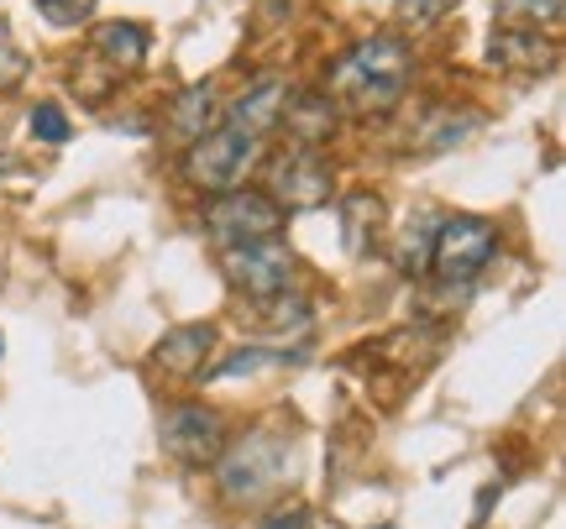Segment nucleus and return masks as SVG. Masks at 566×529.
I'll list each match as a JSON object with an SVG mask.
<instances>
[{"label": "nucleus", "instance_id": "obj_1", "mask_svg": "<svg viewBox=\"0 0 566 529\" xmlns=\"http://www.w3.org/2000/svg\"><path fill=\"white\" fill-rule=\"evenodd\" d=\"M409 68H415L409 42L378 32V38L352 42L342 59H336V68L325 74V80H331L325 84V95L336 89V95L346 100V110H357V116H388L394 105L405 100Z\"/></svg>", "mask_w": 566, "mask_h": 529}, {"label": "nucleus", "instance_id": "obj_2", "mask_svg": "<svg viewBox=\"0 0 566 529\" xmlns=\"http://www.w3.org/2000/svg\"><path fill=\"white\" fill-rule=\"evenodd\" d=\"M283 472H289V441L279 430H252L247 441L221 451L216 483L231 504H247V498H263L268 488H279Z\"/></svg>", "mask_w": 566, "mask_h": 529}, {"label": "nucleus", "instance_id": "obj_3", "mask_svg": "<svg viewBox=\"0 0 566 529\" xmlns=\"http://www.w3.org/2000/svg\"><path fill=\"white\" fill-rule=\"evenodd\" d=\"M258 158H263V142H252L231 126H210L200 142L184 147V179L205 194H231V189H242Z\"/></svg>", "mask_w": 566, "mask_h": 529}, {"label": "nucleus", "instance_id": "obj_4", "mask_svg": "<svg viewBox=\"0 0 566 529\" xmlns=\"http://www.w3.org/2000/svg\"><path fill=\"white\" fill-rule=\"evenodd\" d=\"M499 257V225L483 215H446L430 236V273L441 284H472Z\"/></svg>", "mask_w": 566, "mask_h": 529}, {"label": "nucleus", "instance_id": "obj_5", "mask_svg": "<svg viewBox=\"0 0 566 529\" xmlns=\"http://www.w3.org/2000/svg\"><path fill=\"white\" fill-rule=\"evenodd\" d=\"M221 273H226V284L237 288V294H247V299L268 305V299L289 294V284H294V252L283 246V236H263V242L226 246V252H221Z\"/></svg>", "mask_w": 566, "mask_h": 529}, {"label": "nucleus", "instance_id": "obj_6", "mask_svg": "<svg viewBox=\"0 0 566 529\" xmlns=\"http://www.w3.org/2000/svg\"><path fill=\"white\" fill-rule=\"evenodd\" d=\"M336 189V168L321 158V147H289L279 158H268V200L289 210H321Z\"/></svg>", "mask_w": 566, "mask_h": 529}, {"label": "nucleus", "instance_id": "obj_7", "mask_svg": "<svg viewBox=\"0 0 566 529\" xmlns=\"http://www.w3.org/2000/svg\"><path fill=\"white\" fill-rule=\"evenodd\" d=\"M205 231L221 252L242 242H263V236H283V210L263 189H231V194H216V204L205 210Z\"/></svg>", "mask_w": 566, "mask_h": 529}, {"label": "nucleus", "instance_id": "obj_8", "mask_svg": "<svg viewBox=\"0 0 566 529\" xmlns=\"http://www.w3.org/2000/svg\"><path fill=\"white\" fill-rule=\"evenodd\" d=\"M231 446L221 409L210 404H174L163 414V451L184 467H216L221 451Z\"/></svg>", "mask_w": 566, "mask_h": 529}, {"label": "nucleus", "instance_id": "obj_9", "mask_svg": "<svg viewBox=\"0 0 566 529\" xmlns=\"http://www.w3.org/2000/svg\"><path fill=\"white\" fill-rule=\"evenodd\" d=\"M488 59L499 63L504 74H546V68H556L562 47H556V38H541V32L499 27V32H493V47H488Z\"/></svg>", "mask_w": 566, "mask_h": 529}, {"label": "nucleus", "instance_id": "obj_10", "mask_svg": "<svg viewBox=\"0 0 566 529\" xmlns=\"http://www.w3.org/2000/svg\"><path fill=\"white\" fill-rule=\"evenodd\" d=\"M283 100H289V84L268 74V80H258L242 100L226 110V126H231V131H242V137H252V142H263L268 131L283 121Z\"/></svg>", "mask_w": 566, "mask_h": 529}, {"label": "nucleus", "instance_id": "obj_11", "mask_svg": "<svg viewBox=\"0 0 566 529\" xmlns=\"http://www.w3.org/2000/svg\"><path fill=\"white\" fill-rule=\"evenodd\" d=\"M210 347H216V326H210V320H205V326H179L153 347V367L168 372V378H200Z\"/></svg>", "mask_w": 566, "mask_h": 529}, {"label": "nucleus", "instance_id": "obj_12", "mask_svg": "<svg viewBox=\"0 0 566 529\" xmlns=\"http://www.w3.org/2000/svg\"><path fill=\"white\" fill-rule=\"evenodd\" d=\"M336 100L325 95V89H304V95H289L283 100V121L279 126H289L294 131V142L300 147H321L331 131H336Z\"/></svg>", "mask_w": 566, "mask_h": 529}, {"label": "nucleus", "instance_id": "obj_13", "mask_svg": "<svg viewBox=\"0 0 566 529\" xmlns=\"http://www.w3.org/2000/svg\"><path fill=\"white\" fill-rule=\"evenodd\" d=\"M90 47H95V59H105L116 74H132V68L147 63L153 38H147V27H142V21H105V27H95Z\"/></svg>", "mask_w": 566, "mask_h": 529}, {"label": "nucleus", "instance_id": "obj_14", "mask_svg": "<svg viewBox=\"0 0 566 529\" xmlns=\"http://www.w3.org/2000/svg\"><path fill=\"white\" fill-rule=\"evenodd\" d=\"M478 131V110H457V105H424V116L415 121V147L420 152H451Z\"/></svg>", "mask_w": 566, "mask_h": 529}, {"label": "nucleus", "instance_id": "obj_15", "mask_svg": "<svg viewBox=\"0 0 566 529\" xmlns=\"http://www.w3.org/2000/svg\"><path fill=\"white\" fill-rule=\"evenodd\" d=\"M210 116H216V84H189V89H179L174 105H168V131L184 137V142H200L205 131L216 126Z\"/></svg>", "mask_w": 566, "mask_h": 529}, {"label": "nucleus", "instance_id": "obj_16", "mask_svg": "<svg viewBox=\"0 0 566 529\" xmlns=\"http://www.w3.org/2000/svg\"><path fill=\"white\" fill-rule=\"evenodd\" d=\"M378 231H384V200H378V194H367V189H357V194L342 204L346 246H352L357 257H367V252L378 246Z\"/></svg>", "mask_w": 566, "mask_h": 529}, {"label": "nucleus", "instance_id": "obj_17", "mask_svg": "<svg viewBox=\"0 0 566 529\" xmlns=\"http://www.w3.org/2000/svg\"><path fill=\"white\" fill-rule=\"evenodd\" d=\"M566 0H499V27H520V32H556L562 27Z\"/></svg>", "mask_w": 566, "mask_h": 529}, {"label": "nucleus", "instance_id": "obj_18", "mask_svg": "<svg viewBox=\"0 0 566 529\" xmlns=\"http://www.w3.org/2000/svg\"><path fill=\"white\" fill-rule=\"evenodd\" d=\"M294 357L289 351H263V347H242L231 351V357H221L216 367H205L200 378H252V372H263V367H289Z\"/></svg>", "mask_w": 566, "mask_h": 529}, {"label": "nucleus", "instance_id": "obj_19", "mask_svg": "<svg viewBox=\"0 0 566 529\" xmlns=\"http://www.w3.org/2000/svg\"><path fill=\"white\" fill-rule=\"evenodd\" d=\"M436 225L441 221H420L405 231V242H399V267H405L409 278L430 273V236H436Z\"/></svg>", "mask_w": 566, "mask_h": 529}, {"label": "nucleus", "instance_id": "obj_20", "mask_svg": "<svg viewBox=\"0 0 566 529\" xmlns=\"http://www.w3.org/2000/svg\"><path fill=\"white\" fill-rule=\"evenodd\" d=\"M32 137H38V142H48V147H63V142H69V116H63L53 100L32 105Z\"/></svg>", "mask_w": 566, "mask_h": 529}, {"label": "nucleus", "instance_id": "obj_21", "mask_svg": "<svg viewBox=\"0 0 566 529\" xmlns=\"http://www.w3.org/2000/svg\"><path fill=\"white\" fill-rule=\"evenodd\" d=\"M101 0H38V17L53 21V27H80V21L95 17Z\"/></svg>", "mask_w": 566, "mask_h": 529}, {"label": "nucleus", "instance_id": "obj_22", "mask_svg": "<svg viewBox=\"0 0 566 529\" xmlns=\"http://www.w3.org/2000/svg\"><path fill=\"white\" fill-rule=\"evenodd\" d=\"M304 525H310V514H304L300 504H294V509H279V514H273V519H268L263 529H304Z\"/></svg>", "mask_w": 566, "mask_h": 529}, {"label": "nucleus", "instance_id": "obj_23", "mask_svg": "<svg viewBox=\"0 0 566 529\" xmlns=\"http://www.w3.org/2000/svg\"><path fill=\"white\" fill-rule=\"evenodd\" d=\"M6 168H11V152H0V173H6Z\"/></svg>", "mask_w": 566, "mask_h": 529}, {"label": "nucleus", "instance_id": "obj_24", "mask_svg": "<svg viewBox=\"0 0 566 529\" xmlns=\"http://www.w3.org/2000/svg\"><path fill=\"white\" fill-rule=\"evenodd\" d=\"M0 357H6V336H0Z\"/></svg>", "mask_w": 566, "mask_h": 529}, {"label": "nucleus", "instance_id": "obj_25", "mask_svg": "<svg viewBox=\"0 0 566 529\" xmlns=\"http://www.w3.org/2000/svg\"><path fill=\"white\" fill-rule=\"evenodd\" d=\"M0 42H6V27H0Z\"/></svg>", "mask_w": 566, "mask_h": 529}, {"label": "nucleus", "instance_id": "obj_26", "mask_svg": "<svg viewBox=\"0 0 566 529\" xmlns=\"http://www.w3.org/2000/svg\"><path fill=\"white\" fill-rule=\"evenodd\" d=\"M384 529H394V525H384Z\"/></svg>", "mask_w": 566, "mask_h": 529}]
</instances>
